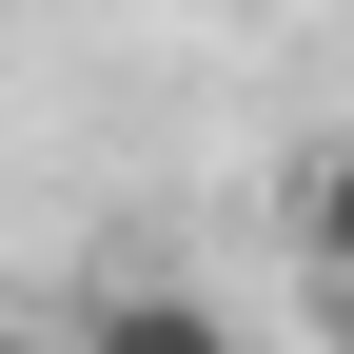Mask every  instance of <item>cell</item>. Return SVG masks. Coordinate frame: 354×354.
Wrapping results in <instances>:
<instances>
[{
	"label": "cell",
	"instance_id": "obj_1",
	"mask_svg": "<svg viewBox=\"0 0 354 354\" xmlns=\"http://www.w3.org/2000/svg\"><path fill=\"white\" fill-rule=\"evenodd\" d=\"M59 354H236V315H216V295H177V276H138V295H99Z\"/></svg>",
	"mask_w": 354,
	"mask_h": 354
},
{
	"label": "cell",
	"instance_id": "obj_2",
	"mask_svg": "<svg viewBox=\"0 0 354 354\" xmlns=\"http://www.w3.org/2000/svg\"><path fill=\"white\" fill-rule=\"evenodd\" d=\"M295 256H315V295L354 315V118H335L315 158H295Z\"/></svg>",
	"mask_w": 354,
	"mask_h": 354
}]
</instances>
